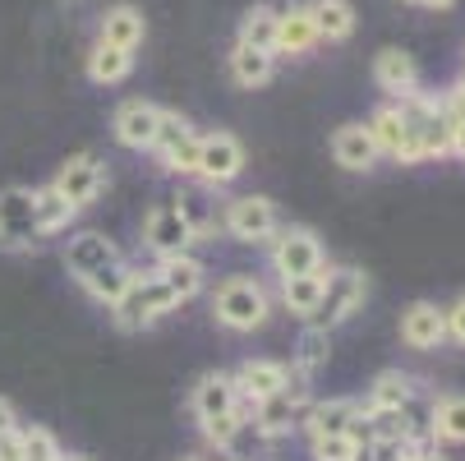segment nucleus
Returning a JSON list of instances; mask_svg holds the SVG:
<instances>
[{"label": "nucleus", "instance_id": "c9c22d12", "mask_svg": "<svg viewBox=\"0 0 465 461\" xmlns=\"http://www.w3.org/2000/svg\"><path fill=\"white\" fill-rule=\"evenodd\" d=\"M19 443H24V461H60V443L46 425H19Z\"/></svg>", "mask_w": 465, "mask_h": 461}, {"label": "nucleus", "instance_id": "c85d7f7f", "mask_svg": "<svg viewBox=\"0 0 465 461\" xmlns=\"http://www.w3.org/2000/svg\"><path fill=\"white\" fill-rule=\"evenodd\" d=\"M369 139H373V148H378V157H401V144H406V125H401V111H396V102H387V106H378L373 115H369Z\"/></svg>", "mask_w": 465, "mask_h": 461}, {"label": "nucleus", "instance_id": "58836bf2", "mask_svg": "<svg viewBox=\"0 0 465 461\" xmlns=\"http://www.w3.org/2000/svg\"><path fill=\"white\" fill-rule=\"evenodd\" d=\"M0 461H24V443H19V429H15V434H0Z\"/></svg>", "mask_w": 465, "mask_h": 461}, {"label": "nucleus", "instance_id": "1a4fd4ad", "mask_svg": "<svg viewBox=\"0 0 465 461\" xmlns=\"http://www.w3.org/2000/svg\"><path fill=\"white\" fill-rule=\"evenodd\" d=\"M153 153H157V162H162L171 175H193V171H198V135H193V125H189L180 111H162Z\"/></svg>", "mask_w": 465, "mask_h": 461}, {"label": "nucleus", "instance_id": "f704fd0d", "mask_svg": "<svg viewBox=\"0 0 465 461\" xmlns=\"http://www.w3.org/2000/svg\"><path fill=\"white\" fill-rule=\"evenodd\" d=\"M175 208H180V217L189 222V231H193V240H203V236H213L217 231V213L203 204V194H180V199H171Z\"/></svg>", "mask_w": 465, "mask_h": 461}, {"label": "nucleus", "instance_id": "412c9836", "mask_svg": "<svg viewBox=\"0 0 465 461\" xmlns=\"http://www.w3.org/2000/svg\"><path fill=\"white\" fill-rule=\"evenodd\" d=\"M331 157L346 171H373L378 166V148H373L364 125H341L337 135H331Z\"/></svg>", "mask_w": 465, "mask_h": 461}, {"label": "nucleus", "instance_id": "72a5a7b5", "mask_svg": "<svg viewBox=\"0 0 465 461\" xmlns=\"http://www.w3.org/2000/svg\"><path fill=\"white\" fill-rule=\"evenodd\" d=\"M249 416H253V406H249V402H240L235 411L213 416V420H198V425H203V438H208L213 447H222V452H226V447L235 443V434H240V425H244Z\"/></svg>", "mask_w": 465, "mask_h": 461}, {"label": "nucleus", "instance_id": "4be33fe9", "mask_svg": "<svg viewBox=\"0 0 465 461\" xmlns=\"http://www.w3.org/2000/svg\"><path fill=\"white\" fill-rule=\"evenodd\" d=\"M143 33H148V24H143V15H139L134 5H111V10L102 15L97 42H106V46H120V51H139Z\"/></svg>", "mask_w": 465, "mask_h": 461}, {"label": "nucleus", "instance_id": "e433bc0d", "mask_svg": "<svg viewBox=\"0 0 465 461\" xmlns=\"http://www.w3.org/2000/svg\"><path fill=\"white\" fill-rule=\"evenodd\" d=\"M309 456L313 461H360V447L346 434H322V438H309Z\"/></svg>", "mask_w": 465, "mask_h": 461}, {"label": "nucleus", "instance_id": "9d476101", "mask_svg": "<svg viewBox=\"0 0 465 461\" xmlns=\"http://www.w3.org/2000/svg\"><path fill=\"white\" fill-rule=\"evenodd\" d=\"M55 194L64 204H70L74 213H84L97 194H102V185H106V162L97 157V153H74L70 162H64L60 171H55Z\"/></svg>", "mask_w": 465, "mask_h": 461}, {"label": "nucleus", "instance_id": "79ce46f5", "mask_svg": "<svg viewBox=\"0 0 465 461\" xmlns=\"http://www.w3.org/2000/svg\"><path fill=\"white\" fill-rule=\"evenodd\" d=\"M411 5H424V10H451L456 0H411Z\"/></svg>", "mask_w": 465, "mask_h": 461}, {"label": "nucleus", "instance_id": "423d86ee", "mask_svg": "<svg viewBox=\"0 0 465 461\" xmlns=\"http://www.w3.org/2000/svg\"><path fill=\"white\" fill-rule=\"evenodd\" d=\"M222 226L240 245H272V236L282 231V217L268 194H240V199L222 208Z\"/></svg>", "mask_w": 465, "mask_h": 461}, {"label": "nucleus", "instance_id": "37998d69", "mask_svg": "<svg viewBox=\"0 0 465 461\" xmlns=\"http://www.w3.org/2000/svg\"><path fill=\"white\" fill-rule=\"evenodd\" d=\"M451 97H456V102H460V111H465V75H460V84L451 88Z\"/></svg>", "mask_w": 465, "mask_h": 461}, {"label": "nucleus", "instance_id": "7c9ffc66", "mask_svg": "<svg viewBox=\"0 0 465 461\" xmlns=\"http://www.w3.org/2000/svg\"><path fill=\"white\" fill-rule=\"evenodd\" d=\"M327 356H331V337L322 333V327H304L300 342H295V374L313 383L327 369Z\"/></svg>", "mask_w": 465, "mask_h": 461}, {"label": "nucleus", "instance_id": "a878e982", "mask_svg": "<svg viewBox=\"0 0 465 461\" xmlns=\"http://www.w3.org/2000/svg\"><path fill=\"white\" fill-rule=\"evenodd\" d=\"M134 277H139V273L129 268L124 258H115V263H106V268H97L93 277H84L79 286H84V291H88L97 305H106V309H111V305H115V300H120L129 286H134Z\"/></svg>", "mask_w": 465, "mask_h": 461}, {"label": "nucleus", "instance_id": "f03ea898", "mask_svg": "<svg viewBox=\"0 0 465 461\" xmlns=\"http://www.w3.org/2000/svg\"><path fill=\"white\" fill-rule=\"evenodd\" d=\"M171 309H180L175 291H171L157 273H139L134 286H129V291L111 305V318H115L120 333H143V327L162 323Z\"/></svg>", "mask_w": 465, "mask_h": 461}, {"label": "nucleus", "instance_id": "4c0bfd02", "mask_svg": "<svg viewBox=\"0 0 465 461\" xmlns=\"http://www.w3.org/2000/svg\"><path fill=\"white\" fill-rule=\"evenodd\" d=\"M442 314H447V337L465 346V296H460L451 309H442Z\"/></svg>", "mask_w": 465, "mask_h": 461}, {"label": "nucleus", "instance_id": "39448f33", "mask_svg": "<svg viewBox=\"0 0 465 461\" xmlns=\"http://www.w3.org/2000/svg\"><path fill=\"white\" fill-rule=\"evenodd\" d=\"M37 189L28 185H5L0 189V249L5 254H28L37 249Z\"/></svg>", "mask_w": 465, "mask_h": 461}, {"label": "nucleus", "instance_id": "b1692460", "mask_svg": "<svg viewBox=\"0 0 465 461\" xmlns=\"http://www.w3.org/2000/svg\"><path fill=\"white\" fill-rule=\"evenodd\" d=\"M304 10L318 28V42H346L355 33V5L351 0H309Z\"/></svg>", "mask_w": 465, "mask_h": 461}, {"label": "nucleus", "instance_id": "473e14b6", "mask_svg": "<svg viewBox=\"0 0 465 461\" xmlns=\"http://www.w3.org/2000/svg\"><path fill=\"white\" fill-rule=\"evenodd\" d=\"M318 296H322V273H309V277H286L282 282V305L300 318H309L318 309Z\"/></svg>", "mask_w": 465, "mask_h": 461}, {"label": "nucleus", "instance_id": "6ab92c4d", "mask_svg": "<svg viewBox=\"0 0 465 461\" xmlns=\"http://www.w3.org/2000/svg\"><path fill=\"white\" fill-rule=\"evenodd\" d=\"M171 291H175V300L184 305V300H193L198 291L208 286V268H203V258H193V254H171V258H157V268H153Z\"/></svg>", "mask_w": 465, "mask_h": 461}, {"label": "nucleus", "instance_id": "4468645a", "mask_svg": "<svg viewBox=\"0 0 465 461\" xmlns=\"http://www.w3.org/2000/svg\"><path fill=\"white\" fill-rule=\"evenodd\" d=\"M373 84H378L387 97H411V93H420V65H415V55L401 51V46H382V51L373 55Z\"/></svg>", "mask_w": 465, "mask_h": 461}, {"label": "nucleus", "instance_id": "f3484780", "mask_svg": "<svg viewBox=\"0 0 465 461\" xmlns=\"http://www.w3.org/2000/svg\"><path fill=\"white\" fill-rule=\"evenodd\" d=\"M235 406H240V387H235V378L222 374V369L203 374V378L189 387V411H193V420H213V416H226V411H235Z\"/></svg>", "mask_w": 465, "mask_h": 461}, {"label": "nucleus", "instance_id": "f257e3e1", "mask_svg": "<svg viewBox=\"0 0 465 461\" xmlns=\"http://www.w3.org/2000/svg\"><path fill=\"white\" fill-rule=\"evenodd\" d=\"M268 314H272V296L249 273H231L213 291V318L222 327H231V333H253V327L268 323Z\"/></svg>", "mask_w": 465, "mask_h": 461}, {"label": "nucleus", "instance_id": "cd10ccee", "mask_svg": "<svg viewBox=\"0 0 465 461\" xmlns=\"http://www.w3.org/2000/svg\"><path fill=\"white\" fill-rule=\"evenodd\" d=\"M277 24H282V5H253L240 19V46L272 51L277 55Z\"/></svg>", "mask_w": 465, "mask_h": 461}, {"label": "nucleus", "instance_id": "393cba45", "mask_svg": "<svg viewBox=\"0 0 465 461\" xmlns=\"http://www.w3.org/2000/svg\"><path fill=\"white\" fill-rule=\"evenodd\" d=\"M429 438L465 447V397L451 392V397H433L429 402Z\"/></svg>", "mask_w": 465, "mask_h": 461}, {"label": "nucleus", "instance_id": "c756f323", "mask_svg": "<svg viewBox=\"0 0 465 461\" xmlns=\"http://www.w3.org/2000/svg\"><path fill=\"white\" fill-rule=\"evenodd\" d=\"M129 70H134V51H120V46L97 42V46H93V55H88V79H93V84H102V88H111V84L129 79Z\"/></svg>", "mask_w": 465, "mask_h": 461}, {"label": "nucleus", "instance_id": "ddd939ff", "mask_svg": "<svg viewBox=\"0 0 465 461\" xmlns=\"http://www.w3.org/2000/svg\"><path fill=\"white\" fill-rule=\"evenodd\" d=\"M401 342L411 351H438L447 342V314L433 300H415L401 309Z\"/></svg>", "mask_w": 465, "mask_h": 461}, {"label": "nucleus", "instance_id": "a19ab883", "mask_svg": "<svg viewBox=\"0 0 465 461\" xmlns=\"http://www.w3.org/2000/svg\"><path fill=\"white\" fill-rule=\"evenodd\" d=\"M451 157H460V162H465V125L456 129V139H451Z\"/></svg>", "mask_w": 465, "mask_h": 461}, {"label": "nucleus", "instance_id": "ea45409f", "mask_svg": "<svg viewBox=\"0 0 465 461\" xmlns=\"http://www.w3.org/2000/svg\"><path fill=\"white\" fill-rule=\"evenodd\" d=\"M24 420H19V411H15V402L10 397H0V434H15Z\"/></svg>", "mask_w": 465, "mask_h": 461}, {"label": "nucleus", "instance_id": "a211bd4d", "mask_svg": "<svg viewBox=\"0 0 465 461\" xmlns=\"http://www.w3.org/2000/svg\"><path fill=\"white\" fill-rule=\"evenodd\" d=\"M360 411H364V402H360V397H327V402H309V411H304L300 429H304L309 438H322V434H346V429L360 420Z\"/></svg>", "mask_w": 465, "mask_h": 461}, {"label": "nucleus", "instance_id": "c03bdc74", "mask_svg": "<svg viewBox=\"0 0 465 461\" xmlns=\"http://www.w3.org/2000/svg\"><path fill=\"white\" fill-rule=\"evenodd\" d=\"M60 461H93V456H84V452H60Z\"/></svg>", "mask_w": 465, "mask_h": 461}, {"label": "nucleus", "instance_id": "7ed1b4c3", "mask_svg": "<svg viewBox=\"0 0 465 461\" xmlns=\"http://www.w3.org/2000/svg\"><path fill=\"white\" fill-rule=\"evenodd\" d=\"M364 296H369V282L360 268H322V296H318V309L309 314V327H322V333L341 327L351 314H360Z\"/></svg>", "mask_w": 465, "mask_h": 461}, {"label": "nucleus", "instance_id": "2eb2a0df", "mask_svg": "<svg viewBox=\"0 0 465 461\" xmlns=\"http://www.w3.org/2000/svg\"><path fill=\"white\" fill-rule=\"evenodd\" d=\"M115 258H120V249L102 231H79V236L64 240V268H70L74 282L93 277L97 268H106V263H115Z\"/></svg>", "mask_w": 465, "mask_h": 461}, {"label": "nucleus", "instance_id": "bb28decb", "mask_svg": "<svg viewBox=\"0 0 465 461\" xmlns=\"http://www.w3.org/2000/svg\"><path fill=\"white\" fill-rule=\"evenodd\" d=\"M272 75H277V55L272 51H253V46L235 42V51H231V79L240 88H262Z\"/></svg>", "mask_w": 465, "mask_h": 461}, {"label": "nucleus", "instance_id": "6e6552de", "mask_svg": "<svg viewBox=\"0 0 465 461\" xmlns=\"http://www.w3.org/2000/svg\"><path fill=\"white\" fill-rule=\"evenodd\" d=\"M304 411H309V378H300V374L291 369V383L277 392V397H268V402L253 406V425L268 434V438H282V434L300 429Z\"/></svg>", "mask_w": 465, "mask_h": 461}, {"label": "nucleus", "instance_id": "2f4dec72", "mask_svg": "<svg viewBox=\"0 0 465 461\" xmlns=\"http://www.w3.org/2000/svg\"><path fill=\"white\" fill-rule=\"evenodd\" d=\"M74 217H79V213L60 199L55 185H42V189H37V236H60Z\"/></svg>", "mask_w": 465, "mask_h": 461}, {"label": "nucleus", "instance_id": "20e7f679", "mask_svg": "<svg viewBox=\"0 0 465 461\" xmlns=\"http://www.w3.org/2000/svg\"><path fill=\"white\" fill-rule=\"evenodd\" d=\"M268 258H272V273L286 282V277H309V273H322L327 268V254H322V240L313 226H282L268 245Z\"/></svg>", "mask_w": 465, "mask_h": 461}, {"label": "nucleus", "instance_id": "0eeeda50", "mask_svg": "<svg viewBox=\"0 0 465 461\" xmlns=\"http://www.w3.org/2000/svg\"><path fill=\"white\" fill-rule=\"evenodd\" d=\"M244 171V148L235 135H226V129H213V135H198V180H203L208 189H226L235 185Z\"/></svg>", "mask_w": 465, "mask_h": 461}, {"label": "nucleus", "instance_id": "9b49d317", "mask_svg": "<svg viewBox=\"0 0 465 461\" xmlns=\"http://www.w3.org/2000/svg\"><path fill=\"white\" fill-rule=\"evenodd\" d=\"M143 245H148L157 258L189 254V245H193V231H189V222L180 217V208H175V204H157V208L143 217Z\"/></svg>", "mask_w": 465, "mask_h": 461}, {"label": "nucleus", "instance_id": "f8f14e48", "mask_svg": "<svg viewBox=\"0 0 465 461\" xmlns=\"http://www.w3.org/2000/svg\"><path fill=\"white\" fill-rule=\"evenodd\" d=\"M157 125H162V106H157V102H143V97L124 102V106L115 111V120H111V129H115V144H120V148H134V153L153 148V139H157Z\"/></svg>", "mask_w": 465, "mask_h": 461}, {"label": "nucleus", "instance_id": "dca6fc26", "mask_svg": "<svg viewBox=\"0 0 465 461\" xmlns=\"http://www.w3.org/2000/svg\"><path fill=\"white\" fill-rule=\"evenodd\" d=\"M231 378H235V387H240V402L258 406V402L277 397V392L291 383V369H286L282 360H244Z\"/></svg>", "mask_w": 465, "mask_h": 461}, {"label": "nucleus", "instance_id": "5701e85b", "mask_svg": "<svg viewBox=\"0 0 465 461\" xmlns=\"http://www.w3.org/2000/svg\"><path fill=\"white\" fill-rule=\"evenodd\" d=\"M318 46V28L309 19L304 5H282V24H277V55H309Z\"/></svg>", "mask_w": 465, "mask_h": 461}, {"label": "nucleus", "instance_id": "a18cd8bd", "mask_svg": "<svg viewBox=\"0 0 465 461\" xmlns=\"http://www.w3.org/2000/svg\"><path fill=\"white\" fill-rule=\"evenodd\" d=\"M184 461H203V456H184Z\"/></svg>", "mask_w": 465, "mask_h": 461}, {"label": "nucleus", "instance_id": "aec40b11", "mask_svg": "<svg viewBox=\"0 0 465 461\" xmlns=\"http://www.w3.org/2000/svg\"><path fill=\"white\" fill-rule=\"evenodd\" d=\"M415 397H420V383L406 369H382L364 392V411H391V406H406Z\"/></svg>", "mask_w": 465, "mask_h": 461}]
</instances>
